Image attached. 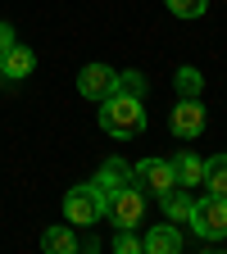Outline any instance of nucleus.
I'll return each mask as SVG.
<instances>
[{"label":"nucleus","mask_w":227,"mask_h":254,"mask_svg":"<svg viewBox=\"0 0 227 254\" xmlns=\"http://www.w3.org/2000/svg\"><path fill=\"white\" fill-rule=\"evenodd\" d=\"M100 127H105L109 136H118V141L141 136L146 132V109H141V100H137V95H123V91L105 95V100H100Z\"/></svg>","instance_id":"f257e3e1"},{"label":"nucleus","mask_w":227,"mask_h":254,"mask_svg":"<svg viewBox=\"0 0 227 254\" xmlns=\"http://www.w3.org/2000/svg\"><path fill=\"white\" fill-rule=\"evenodd\" d=\"M191 232L200 241H227V200L223 195H205V200H191Z\"/></svg>","instance_id":"f03ea898"},{"label":"nucleus","mask_w":227,"mask_h":254,"mask_svg":"<svg viewBox=\"0 0 227 254\" xmlns=\"http://www.w3.org/2000/svg\"><path fill=\"white\" fill-rule=\"evenodd\" d=\"M105 213V200H100V190H95L91 182L86 186H69V195H64V218L73 222V227H95Z\"/></svg>","instance_id":"7ed1b4c3"},{"label":"nucleus","mask_w":227,"mask_h":254,"mask_svg":"<svg viewBox=\"0 0 227 254\" xmlns=\"http://www.w3.org/2000/svg\"><path fill=\"white\" fill-rule=\"evenodd\" d=\"M205 123H209V114L200 105V95H182V100L173 105V114H168V132L182 136V141H196L205 132Z\"/></svg>","instance_id":"20e7f679"},{"label":"nucleus","mask_w":227,"mask_h":254,"mask_svg":"<svg viewBox=\"0 0 227 254\" xmlns=\"http://www.w3.org/2000/svg\"><path fill=\"white\" fill-rule=\"evenodd\" d=\"M105 213L114 218V227H137V222L146 218V200L137 195V182H127V186H118L114 195L105 200Z\"/></svg>","instance_id":"39448f33"},{"label":"nucleus","mask_w":227,"mask_h":254,"mask_svg":"<svg viewBox=\"0 0 227 254\" xmlns=\"http://www.w3.org/2000/svg\"><path fill=\"white\" fill-rule=\"evenodd\" d=\"M77 91L86 95V100L100 105L105 95H114V91H118V73L109 68V64H86V68L77 73Z\"/></svg>","instance_id":"423d86ee"},{"label":"nucleus","mask_w":227,"mask_h":254,"mask_svg":"<svg viewBox=\"0 0 227 254\" xmlns=\"http://www.w3.org/2000/svg\"><path fill=\"white\" fill-rule=\"evenodd\" d=\"M132 182H141L146 190H154V195H164L168 186H177V173L168 159H141V164L132 168Z\"/></svg>","instance_id":"0eeeda50"},{"label":"nucleus","mask_w":227,"mask_h":254,"mask_svg":"<svg viewBox=\"0 0 227 254\" xmlns=\"http://www.w3.org/2000/svg\"><path fill=\"white\" fill-rule=\"evenodd\" d=\"M141 250H146V254H177V250H182L177 222H159V227H150V232L141 236Z\"/></svg>","instance_id":"6e6552de"},{"label":"nucleus","mask_w":227,"mask_h":254,"mask_svg":"<svg viewBox=\"0 0 227 254\" xmlns=\"http://www.w3.org/2000/svg\"><path fill=\"white\" fill-rule=\"evenodd\" d=\"M127 182H132V168H127L123 164V159H105V164H100V173H95V190H100V200H109L114 195V190L118 186H127Z\"/></svg>","instance_id":"1a4fd4ad"},{"label":"nucleus","mask_w":227,"mask_h":254,"mask_svg":"<svg viewBox=\"0 0 227 254\" xmlns=\"http://www.w3.org/2000/svg\"><path fill=\"white\" fill-rule=\"evenodd\" d=\"M0 64H5V77H27L32 68H37V55H32L27 46H18V41H14L5 55H0Z\"/></svg>","instance_id":"9d476101"},{"label":"nucleus","mask_w":227,"mask_h":254,"mask_svg":"<svg viewBox=\"0 0 227 254\" xmlns=\"http://www.w3.org/2000/svg\"><path fill=\"white\" fill-rule=\"evenodd\" d=\"M159 209H164L168 222H186V218H191V195H186L182 186H168L164 195H159Z\"/></svg>","instance_id":"9b49d317"},{"label":"nucleus","mask_w":227,"mask_h":254,"mask_svg":"<svg viewBox=\"0 0 227 254\" xmlns=\"http://www.w3.org/2000/svg\"><path fill=\"white\" fill-rule=\"evenodd\" d=\"M173 173H177V186H205V159L177 154V159H173Z\"/></svg>","instance_id":"f8f14e48"},{"label":"nucleus","mask_w":227,"mask_h":254,"mask_svg":"<svg viewBox=\"0 0 227 254\" xmlns=\"http://www.w3.org/2000/svg\"><path fill=\"white\" fill-rule=\"evenodd\" d=\"M205 182H209V195H223L227 200V154H214L205 164Z\"/></svg>","instance_id":"ddd939ff"},{"label":"nucleus","mask_w":227,"mask_h":254,"mask_svg":"<svg viewBox=\"0 0 227 254\" xmlns=\"http://www.w3.org/2000/svg\"><path fill=\"white\" fill-rule=\"evenodd\" d=\"M41 250H50V254H73V250H77V236H73L69 227H50V232L41 236Z\"/></svg>","instance_id":"4468645a"},{"label":"nucleus","mask_w":227,"mask_h":254,"mask_svg":"<svg viewBox=\"0 0 227 254\" xmlns=\"http://www.w3.org/2000/svg\"><path fill=\"white\" fill-rule=\"evenodd\" d=\"M173 82H177V91H182V95H200V91H205L200 68H191V64H186V68H177V77H173Z\"/></svg>","instance_id":"2eb2a0df"},{"label":"nucleus","mask_w":227,"mask_h":254,"mask_svg":"<svg viewBox=\"0 0 227 254\" xmlns=\"http://www.w3.org/2000/svg\"><path fill=\"white\" fill-rule=\"evenodd\" d=\"M164 5L173 9V18H200L209 9V0H164Z\"/></svg>","instance_id":"dca6fc26"},{"label":"nucleus","mask_w":227,"mask_h":254,"mask_svg":"<svg viewBox=\"0 0 227 254\" xmlns=\"http://www.w3.org/2000/svg\"><path fill=\"white\" fill-rule=\"evenodd\" d=\"M118 91H123V95H137V100H141V95H146V77H141L137 68H127V73H118Z\"/></svg>","instance_id":"f3484780"},{"label":"nucleus","mask_w":227,"mask_h":254,"mask_svg":"<svg viewBox=\"0 0 227 254\" xmlns=\"http://www.w3.org/2000/svg\"><path fill=\"white\" fill-rule=\"evenodd\" d=\"M137 250H141L137 227H118V236H114V254H137Z\"/></svg>","instance_id":"a211bd4d"},{"label":"nucleus","mask_w":227,"mask_h":254,"mask_svg":"<svg viewBox=\"0 0 227 254\" xmlns=\"http://www.w3.org/2000/svg\"><path fill=\"white\" fill-rule=\"evenodd\" d=\"M9 46H14V27H9V23H0V55H5Z\"/></svg>","instance_id":"6ab92c4d"},{"label":"nucleus","mask_w":227,"mask_h":254,"mask_svg":"<svg viewBox=\"0 0 227 254\" xmlns=\"http://www.w3.org/2000/svg\"><path fill=\"white\" fill-rule=\"evenodd\" d=\"M0 77H5V64H0Z\"/></svg>","instance_id":"aec40b11"}]
</instances>
